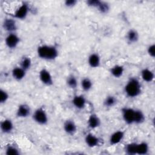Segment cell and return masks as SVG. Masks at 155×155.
I'll return each mask as SVG.
<instances>
[{"label":"cell","mask_w":155,"mask_h":155,"mask_svg":"<svg viewBox=\"0 0 155 155\" xmlns=\"http://www.w3.org/2000/svg\"><path fill=\"white\" fill-rule=\"evenodd\" d=\"M37 53L38 56L44 60L52 61L58 56V50L55 46L42 45L38 47Z\"/></svg>","instance_id":"6da1fadb"},{"label":"cell","mask_w":155,"mask_h":155,"mask_svg":"<svg viewBox=\"0 0 155 155\" xmlns=\"http://www.w3.org/2000/svg\"><path fill=\"white\" fill-rule=\"evenodd\" d=\"M124 90L125 94L129 97H136L141 93V85L137 79L131 78L125 85Z\"/></svg>","instance_id":"7a4b0ae2"},{"label":"cell","mask_w":155,"mask_h":155,"mask_svg":"<svg viewBox=\"0 0 155 155\" xmlns=\"http://www.w3.org/2000/svg\"><path fill=\"white\" fill-rule=\"evenodd\" d=\"M33 119L37 124L42 125H46L48 120L47 114L42 107L38 108L35 111L33 114Z\"/></svg>","instance_id":"3957f363"},{"label":"cell","mask_w":155,"mask_h":155,"mask_svg":"<svg viewBox=\"0 0 155 155\" xmlns=\"http://www.w3.org/2000/svg\"><path fill=\"white\" fill-rule=\"evenodd\" d=\"M122 117L125 122L128 125L134 124L135 110L130 107H124L122 109Z\"/></svg>","instance_id":"277c9868"},{"label":"cell","mask_w":155,"mask_h":155,"mask_svg":"<svg viewBox=\"0 0 155 155\" xmlns=\"http://www.w3.org/2000/svg\"><path fill=\"white\" fill-rule=\"evenodd\" d=\"M30 10L29 5L27 2H22V5L16 10L15 13H14L13 17L18 19H24Z\"/></svg>","instance_id":"5b68a950"},{"label":"cell","mask_w":155,"mask_h":155,"mask_svg":"<svg viewBox=\"0 0 155 155\" xmlns=\"http://www.w3.org/2000/svg\"><path fill=\"white\" fill-rule=\"evenodd\" d=\"M39 79L41 82L47 86H51L53 84V78L47 69L42 68L39 71Z\"/></svg>","instance_id":"8992f818"},{"label":"cell","mask_w":155,"mask_h":155,"mask_svg":"<svg viewBox=\"0 0 155 155\" xmlns=\"http://www.w3.org/2000/svg\"><path fill=\"white\" fill-rule=\"evenodd\" d=\"M20 41L19 38L15 33H10L5 39V43L7 47L10 49L15 48Z\"/></svg>","instance_id":"52a82bcc"},{"label":"cell","mask_w":155,"mask_h":155,"mask_svg":"<svg viewBox=\"0 0 155 155\" xmlns=\"http://www.w3.org/2000/svg\"><path fill=\"white\" fill-rule=\"evenodd\" d=\"M2 27L5 31H8L10 33L17 30V25L16 21L13 19L11 18H7L4 19Z\"/></svg>","instance_id":"ba28073f"},{"label":"cell","mask_w":155,"mask_h":155,"mask_svg":"<svg viewBox=\"0 0 155 155\" xmlns=\"http://www.w3.org/2000/svg\"><path fill=\"white\" fill-rule=\"evenodd\" d=\"M30 114V107L25 104H22L19 105L16 111V116L20 118H24L28 117Z\"/></svg>","instance_id":"9c48e42d"},{"label":"cell","mask_w":155,"mask_h":155,"mask_svg":"<svg viewBox=\"0 0 155 155\" xmlns=\"http://www.w3.org/2000/svg\"><path fill=\"white\" fill-rule=\"evenodd\" d=\"M86 99L82 95H76L74 96L72 100L73 105L79 110L84 108L86 105Z\"/></svg>","instance_id":"30bf717a"},{"label":"cell","mask_w":155,"mask_h":155,"mask_svg":"<svg viewBox=\"0 0 155 155\" xmlns=\"http://www.w3.org/2000/svg\"><path fill=\"white\" fill-rule=\"evenodd\" d=\"M64 130L65 132L68 134H74L76 130H77V127L74 122L72 120H67L64 124Z\"/></svg>","instance_id":"8fae6325"},{"label":"cell","mask_w":155,"mask_h":155,"mask_svg":"<svg viewBox=\"0 0 155 155\" xmlns=\"http://www.w3.org/2000/svg\"><path fill=\"white\" fill-rule=\"evenodd\" d=\"M85 142L87 145L90 148L95 147L99 143V139L91 133H88L85 137Z\"/></svg>","instance_id":"7c38bea8"},{"label":"cell","mask_w":155,"mask_h":155,"mask_svg":"<svg viewBox=\"0 0 155 155\" xmlns=\"http://www.w3.org/2000/svg\"><path fill=\"white\" fill-rule=\"evenodd\" d=\"M124 137V132L122 131H117L113 133L110 137V143L111 145H117L119 143Z\"/></svg>","instance_id":"4fadbf2b"},{"label":"cell","mask_w":155,"mask_h":155,"mask_svg":"<svg viewBox=\"0 0 155 155\" xmlns=\"http://www.w3.org/2000/svg\"><path fill=\"white\" fill-rule=\"evenodd\" d=\"M13 129V124L10 119H6L1 122V130L3 133L8 134Z\"/></svg>","instance_id":"5bb4252c"},{"label":"cell","mask_w":155,"mask_h":155,"mask_svg":"<svg viewBox=\"0 0 155 155\" xmlns=\"http://www.w3.org/2000/svg\"><path fill=\"white\" fill-rule=\"evenodd\" d=\"M88 63L91 68H97L101 65V58L97 53L91 54L88 59Z\"/></svg>","instance_id":"9a60e30c"},{"label":"cell","mask_w":155,"mask_h":155,"mask_svg":"<svg viewBox=\"0 0 155 155\" xmlns=\"http://www.w3.org/2000/svg\"><path fill=\"white\" fill-rule=\"evenodd\" d=\"M87 124L89 128L94 129L100 126L101 120L96 114H91L88 117Z\"/></svg>","instance_id":"2e32d148"},{"label":"cell","mask_w":155,"mask_h":155,"mask_svg":"<svg viewBox=\"0 0 155 155\" xmlns=\"http://www.w3.org/2000/svg\"><path fill=\"white\" fill-rule=\"evenodd\" d=\"M25 72L26 71L22 69L21 67H15L12 70V74L13 78L16 81H21L25 76Z\"/></svg>","instance_id":"e0dca14e"},{"label":"cell","mask_w":155,"mask_h":155,"mask_svg":"<svg viewBox=\"0 0 155 155\" xmlns=\"http://www.w3.org/2000/svg\"><path fill=\"white\" fill-rule=\"evenodd\" d=\"M142 79L147 82H151L154 78V73L148 68H144L141 71Z\"/></svg>","instance_id":"ac0fdd59"},{"label":"cell","mask_w":155,"mask_h":155,"mask_svg":"<svg viewBox=\"0 0 155 155\" xmlns=\"http://www.w3.org/2000/svg\"><path fill=\"white\" fill-rule=\"evenodd\" d=\"M149 151V147L147 142H142L139 143H137L136 147V154L145 155L147 154Z\"/></svg>","instance_id":"d6986e66"},{"label":"cell","mask_w":155,"mask_h":155,"mask_svg":"<svg viewBox=\"0 0 155 155\" xmlns=\"http://www.w3.org/2000/svg\"><path fill=\"white\" fill-rule=\"evenodd\" d=\"M124 67L120 65H116L110 69V73L112 74L113 76L116 78H119L121 77L124 74Z\"/></svg>","instance_id":"ffe728a7"},{"label":"cell","mask_w":155,"mask_h":155,"mask_svg":"<svg viewBox=\"0 0 155 155\" xmlns=\"http://www.w3.org/2000/svg\"><path fill=\"white\" fill-rule=\"evenodd\" d=\"M127 41L130 43H135L139 39V34L135 30H130L127 34Z\"/></svg>","instance_id":"44dd1931"},{"label":"cell","mask_w":155,"mask_h":155,"mask_svg":"<svg viewBox=\"0 0 155 155\" xmlns=\"http://www.w3.org/2000/svg\"><path fill=\"white\" fill-rule=\"evenodd\" d=\"M145 120V116L143 113L140 110H135L134 121V124H142Z\"/></svg>","instance_id":"7402d4cb"},{"label":"cell","mask_w":155,"mask_h":155,"mask_svg":"<svg viewBox=\"0 0 155 155\" xmlns=\"http://www.w3.org/2000/svg\"><path fill=\"white\" fill-rule=\"evenodd\" d=\"M136 147L137 143H130L125 145V151L127 154L134 155L136 154Z\"/></svg>","instance_id":"603a6c76"},{"label":"cell","mask_w":155,"mask_h":155,"mask_svg":"<svg viewBox=\"0 0 155 155\" xmlns=\"http://www.w3.org/2000/svg\"><path fill=\"white\" fill-rule=\"evenodd\" d=\"M97 8L100 13L102 14H106L110 10V5L106 2L101 1L97 7Z\"/></svg>","instance_id":"cb8c5ba5"},{"label":"cell","mask_w":155,"mask_h":155,"mask_svg":"<svg viewBox=\"0 0 155 155\" xmlns=\"http://www.w3.org/2000/svg\"><path fill=\"white\" fill-rule=\"evenodd\" d=\"M92 86H93V83L89 78H85L82 80L81 87L83 89V90L85 91H88L89 90H91V88H92Z\"/></svg>","instance_id":"d4e9b609"},{"label":"cell","mask_w":155,"mask_h":155,"mask_svg":"<svg viewBox=\"0 0 155 155\" xmlns=\"http://www.w3.org/2000/svg\"><path fill=\"white\" fill-rule=\"evenodd\" d=\"M20 65V67L22 69H24L25 71H27L30 68L31 66V61L30 58L25 57L21 60Z\"/></svg>","instance_id":"484cf974"},{"label":"cell","mask_w":155,"mask_h":155,"mask_svg":"<svg viewBox=\"0 0 155 155\" xmlns=\"http://www.w3.org/2000/svg\"><path fill=\"white\" fill-rule=\"evenodd\" d=\"M117 102V100L113 96H108L104 100V104L107 107H112Z\"/></svg>","instance_id":"4316f807"},{"label":"cell","mask_w":155,"mask_h":155,"mask_svg":"<svg viewBox=\"0 0 155 155\" xmlns=\"http://www.w3.org/2000/svg\"><path fill=\"white\" fill-rule=\"evenodd\" d=\"M67 84L70 88L75 89L78 86V81L73 75H70L67 78Z\"/></svg>","instance_id":"83f0119b"},{"label":"cell","mask_w":155,"mask_h":155,"mask_svg":"<svg viewBox=\"0 0 155 155\" xmlns=\"http://www.w3.org/2000/svg\"><path fill=\"white\" fill-rule=\"evenodd\" d=\"M5 154L7 155H18L19 154V151L15 146L8 145L5 149Z\"/></svg>","instance_id":"f1b7e54d"},{"label":"cell","mask_w":155,"mask_h":155,"mask_svg":"<svg viewBox=\"0 0 155 155\" xmlns=\"http://www.w3.org/2000/svg\"><path fill=\"white\" fill-rule=\"evenodd\" d=\"M8 93L5 90L1 88L0 90V103L1 104L5 103L7 101L8 99Z\"/></svg>","instance_id":"f546056e"},{"label":"cell","mask_w":155,"mask_h":155,"mask_svg":"<svg viewBox=\"0 0 155 155\" xmlns=\"http://www.w3.org/2000/svg\"><path fill=\"white\" fill-rule=\"evenodd\" d=\"M147 53L148 55L154 58L155 57V45L154 44H151L148 46L147 48Z\"/></svg>","instance_id":"4dcf8cb0"},{"label":"cell","mask_w":155,"mask_h":155,"mask_svg":"<svg viewBox=\"0 0 155 155\" xmlns=\"http://www.w3.org/2000/svg\"><path fill=\"white\" fill-rule=\"evenodd\" d=\"M100 1H99V0H88L86 2H87V4L88 6L97 8Z\"/></svg>","instance_id":"1f68e13d"},{"label":"cell","mask_w":155,"mask_h":155,"mask_svg":"<svg viewBox=\"0 0 155 155\" xmlns=\"http://www.w3.org/2000/svg\"><path fill=\"white\" fill-rule=\"evenodd\" d=\"M76 4H77V1L76 0H67L65 1V5L69 8L75 6Z\"/></svg>","instance_id":"d6a6232c"}]
</instances>
